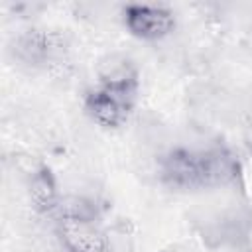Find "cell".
<instances>
[{"mask_svg": "<svg viewBox=\"0 0 252 252\" xmlns=\"http://www.w3.org/2000/svg\"><path fill=\"white\" fill-rule=\"evenodd\" d=\"M63 238L73 252H100L104 240L91 220L67 219L63 224Z\"/></svg>", "mask_w": 252, "mask_h": 252, "instance_id": "cell-4", "label": "cell"}, {"mask_svg": "<svg viewBox=\"0 0 252 252\" xmlns=\"http://www.w3.org/2000/svg\"><path fill=\"white\" fill-rule=\"evenodd\" d=\"M32 197L37 205L41 207H51L53 197H55V189H53V181L49 175L45 173H37L32 181Z\"/></svg>", "mask_w": 252, "mask_h": 252, "instance_id": "cell-5", "label": "cell"}, {"mask_svg": "<svg viewBox=\"0 0 252 252\" xmlns=\"http://www.w3.org/2000/svg\"><path fill=\"white\" fill-rule=\"evenodd\" d=\"M136 81H104L102 89L93 93L87 108L102 126H120L132 106Z\"/></svg>", "mask_w": 252, "mask_h": 252, "instance_id": "cell-2", "label": "cell"}, {"mask_svg": "<svg viewBox=\"0 0 252 252\" xmlns=\"http://www.w3.org/2000/svg\"><path fill=\"white\" fill-rule=\"evenodd\" d=\"M236 163L224 150H209L201 154L175 152L165 161V177L175 187H209L220 185L234 177Z\"/></svg>", "mask_w": 252, "mask_h": 252, "instance_id": "cell-1", "label": "cell"}, {"mask_svg": "<svg viewBox=\"0 0 252 252\" xmlns=\"http://www.w3.org/2000/svg\"><path fill=\"white\" fill-rule=\"evenodd\" d=\"M124 16L128 30L142 39L163 37L173 28L171 12L158 6H128Z\"/></svg>", "mask_w": 252, "mask_h": 252, "instance_id": "cell-3", "label": "cell"}]
</instances>
